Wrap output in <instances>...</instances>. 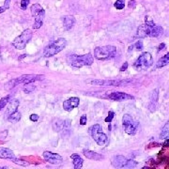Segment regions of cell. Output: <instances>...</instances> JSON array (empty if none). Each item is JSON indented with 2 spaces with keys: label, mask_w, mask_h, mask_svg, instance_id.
<instances>
[{
  "label": "cell",
  "mask_w": 169,
  "mask_h": 169,
  "mask_svg": "<svg viewBox=\"0 0 169 169\" xmlns=\"http://www.w3.org/2000/svg\"><path fill=\"white\" fill-rule=\"evenodd\" d=\"M93 61L94 59L91 54H87V55H83V56H78V55H74V54H71V55H69L67 57V62L69 63V65L77 69L82 68L84 66L92 65Z\"/></svg>",
  "instance_id": "obj_1"
},
{
  "label": "cell",
  "mask_w": 169,
  "mask_h": 169,
  "mask_svg": "<svg viewBox=\"0 0 169 169\" xmlns=\"http://www.w3.org/2000/svg\"><path fill=\"white\" fill-rule=\"evenodd\" d=\"M67 45V40L64 38H59L56 40L52 41L50 44H48L43 51V56L45 57H54L59 52H61Z\"/></svg>",
  "instance_id": "obj_2"
},
{
  "label": "cell",
  "mask_w": 169,
  "mask_h": 169,
  "mask_svg": "<svg viewBox=\"0 0 169 169\" xmlns=\"http://www.w3.org/2000/svg\"><path fill=\"white\" fill-rule=\"evenodd\" d=\"M117 53V47L113 45H106L101 47H96L94 49V57L98 60H107L114 57Z\"/></svg>",
  "instance_id": "obj_3"
},
{
  "label": "cell",
  "mask_w": 169,
  "mask_h": 169,
  "mask_svg": "<svg viewBox=\"0 0 169 169\" xmlns=\"http://www.w3.org/2000/svg\"><path fill=\"white\" fill-rule=\"evenodd\" d=\"M111 164L116 169H134L137 165V162L127 159L122 155H118L113 157Z\"/></svg>",
  "instance_id": "obj_4"
},
{
  "label": "cell",
  "mask_w": 169,
  "mask_h": 169,
  "mask_svg": "<svg viewBox=\"0 0 169 169\" xmlns=\"http://www.w3.org/2000/svg\"><path fill=\"white\" fill-rule=\"evenodd\" d=\"M153 64V58L150 53L145 52L141 56H139L134 64V68L136 71H146Z\"/></svg>",
  "instance_id": "obj_5"
},
{
  "label": "cell",
  "mask_w": 169,
  "mask_h": 169,
  "mask_svg": "<svg viewBox=\"0 0 169 169\" xmlns=\"http://www.w3.org/2000/svg\"><path fill=\"white\" fill-rule=\"evenodd\" d=\"M89 132L91 134L94 141L97 143L99 146H104L108 141L107 135L102 132V128L100 124H95L89 128Z\"/></svg>",
  "instance_id": "obj_6"
},
{
  "label": "cell",
  "mask_w": 169,
  "mask_h": 169,
  "mask_svg": "<svg viewBox=\"0 0 169 169\" xmlns=\"http://www.w3.org/2000/svg\"><path fill=\"white\" fill-rule=\"evenodd\" d=\"M33 36V33L30 29H26L20 36H18L17 38L14 39V40L11 42V44L14 48L18 50H23L25 49L26 44L30 41Z\"/></svg>",
  "instance_id": "obj_7"
},
{
  "label": "cell",
  "mask_w": 169,
  "mask_h": 169,
  "mask_svg": "<svg viewBox=\"0 0 169 169\" xmlns=\"http://www.w3.org/2000/svg\"><path fill=\"white\" fill-rule=\"evenodd\" d=\"M31 14L35 18V22L33 25L34 29H39L43 24V19L45 16V10L40 4H34L31 7Z\"/></svg>",
  "instance_id": "obj_8"
},
{
  "label": "cell",
  "mask_w": 169,
  "mask_h": 169,
  "mask_svg": "<svg viewBox=\"0 0 169 169\" xmlns=\"http://www.w3.org/2000/svg\"><path fill=\"white\" fill-rule=\"evenodd\" d=\"M132 82L130 79L125 80H100V79H93L87 80V83L90 84H96V86H102V87H122L127 86Z\"/></svg>",
  "instance_id": "obj_9"
},
{
  "label": "cell",
  "mask_w": 169,
  "mask_h": 169,
  "mask_svg": "<svg viewBox=\"0 0 169 169\" xmlns=\"http://www.w3.org/2000/svg\"><path fill=\"white\" fill-rule=\"evenodd\" d=\"M122 123H123V128L126 134H128L130 135H134L136 134L139 122L134 121V118H132V116H130L129 114H126L123 116Z\"/></svg>",
  "instance_id": "obj_10"
},
{
  "label": "cell",
  "mask_w": 169,
  "mask_h": 169,
  "mask_svg": "<svg viewBox=\"0 0 169 169\" xmlns=\"http://www.w3.org/2000/svg\"><path fill=\"white\" fill-rule=\"evenodd\" d=\"M104 98L111 100V101H129V100H134V96H132L130 94H127L124 92H111L107 93L106 95L104 96Z\"/></svg>",
  "instance_id": "obj_11"
},
{
  "label": "cell",
  "mask_w": 169,
  "mask_h": 169,
  "mask_svg": "<svg viewBox=\"0 0 169 169\" xmlns=\"http://www.w3.org/2000/svg\"><path fill=\"white\" fill-rule=\"evenodd\" d=\"M44 79V75L42 74H24L17 78L18 84H29L36 81H40Z\"/></svg>",
  "instance_id": "obj_12"
},
{
  "label": "cell",
  "mask_w": 169,
  "mask_h": 169,
  "mask_svg": "<svg viewBox=\"0 0 169 169\" xmlns=\"http://www.w3.org/2000/svg\"><path fill=\"white\" fill-rule=\"evenodd\" d=\"M43 158L46 162L52 165H60L62 164L63 159L59 154L54 153L51 151H44L43 152Z\"/></svg>",
  "instance_id": "obj_13"
},
{
  "label": "cell",
  "mask_w": 169,
  "mask_h": 169,
  "mask_svg": "<svg viewBox=\"0 0 169 169\" xmlns=\"http://www.w3.org/2000/svg\"><path fill=\"white\" fill-rule=\"evenodd\" d=\"M53 129L54 131L61 132L64 131H70V121L69 120H62L57 118L53 121Z\"/></svg>",
  "instance_id": "obj_14"
},
{
  "label": "cell",
  "mask_w": 169,
  "mask_h": 169,
  "mask_svg": "<svg viewBox=\"0 0 169 169\" xmlns=\"http://www.w3.org/2000/svg\"><path fill=\"white\" fill-rule=\"evenodd\" d=\"M79 102H80L79 98L71 97V98H70L68 100H66L63 102V108H64V110L68 111V112H71V110H73L74 108L78 107V105H79Z\"/></svg>",
  "instance_id": "obj_15"
},
{
  "label": "cell",
  "mask_w": 169,
  "mask_h": 169,
  "mask_svg": "<svg viewBox=\"0 0 169 169\" xmlns=\"http://www.w3.org/2000/svg\"><path fill=\"white\" fill-rule=\"evenodd\" d=\"M158 90L154 89L153 91L150 94V97H149V104H148V110L150 112H155L156 111V108H157V104H158Z\"/></svg>",
  "instance_id": "obj_16"
},
{
  "label": "cell",
  "mask_w": 169,
  "mask_h": 169,
  "mask_svg": "<svg viewBox=\"0 0 169 169\" xmlns=\"http://www.w3.org/2000/svg\"><path fill=\"white\" fill-rule=\"evenodd\" d=\"M147 26V25H146ZM148 26V36L152 38H157L164 33V28L159 26Z\"/></svg>",
  "instance_id": "obj_17"
},
{
  "label": "cell",
  "mask_w": 169,
  "mask_h": 169,
  "mask_svg": "<svg viewBox=\"0 0 169 169\" xmlns=\"http://www.w3.org/2000/svg\"><path fill=\"white\" fill-rule=\"evenodd\" d=\"M83 154L89 160L100 161V160H102L104 158V155H101V154H100L98 152L92 151V150H89V149H84L83 150Z\"/></svg>",
  "instance_id": "obj_18"
},
{
  "label": "cell",
  "mask_w": 169,
  "mask_h": 169,
  "mask_svg": "<svg viewBox=\"0 0 169 169\" xmlns=\"http://www.w3.org/2000/svg\"><path fill=\"white\" fill-rule=\"evenodd\" d=\"M62 21H63V26L64 28L66 30H70L72 28V26H74L75 24V18L72 16V15H67V16H64L62 18Z\"/></svg>",
  "instance_id": "obj_19"
},
{
  "label": "cell",
  "mask_w": 169,
  "mask_h": 169,
  "mask_svg": "<svg viewBox=\"0 0 169 169\" xmlns=\"http://www.w3.org/2000/svg\"><path fill=\"white\" fill-rule=\"evenodd\" d=\"M0 158L1 159H9L12 160L15 158V155L13 151L7 148H0Z\"/></svg>",
  "instance_id": "obj_20"
},
{
  "label": "cell",
  "mask_w": 169,
  "mask_h": 169,
  "mask_svg": "<svg viewBox=\"0 0 169 169\" xmlns=\"http://www.w3.org/2000/svg\"><path fill=\"white\" fill-rule=\"evenodd\" d=\"M71 159L73 162L74 169H81L83 166V159L78 154H72L71 155Z\"/></svg>",
  "instance_id": "obj_21"
},
{
  "label": "cell",
  "mask_w": 169,
  "mask_h": 169,
  "mask_svg": "<svg viewBox=\"0 0 169 169\" xmlns=\"http://www.w3.org/2000/svg\"><path fill=\"white\" fill-rule=\"evenodd\" d=\"M19 104H20V101H18L17 99L11 100V101L10 102V104H9L8 109H7V115H8V116H10V114L16 112L18 106H19Z\"/></svg>",
  "instance_id": "obj_22"
},
{
  "label": "cell",
  "mask_w": 169,
  "mask_h": 169,
  "mask_svg": "<svg viewBox=\"0 0 169 169\" xmlns=\"http://www.w3.org/2000/svg\"><path fill=\"white\" fill-rule=\"evenodd\" d=\"M137 37L140 39L148 37V26L145 24L137 28Z\"/></svg>",
  "instance_id": "obj_23"
},
{
  "label": "cell",
  "mask_w": 169,
  "mask_h": 169,
  "mask_svg": "<svg viewBox=\"0 0 169 169\" xmlns=\"http://www.w3.org/2000/svg\"><path fill=\"white\" fill-rule=\"evenodd\" d=\"M169 64V54H166L165 56H164L162 58L158 60V62L156 63V67L158 69H161L165 66H167Z\"/></svg>",
  "instance_id": "obj_24"
},
{
  "label": "cell",
  "mask_w": 169,
  "mask_h": 169,
  "mask_svg": "<svg viewBox=\"0 0 169 169\" xmlns=\"http://www.w3.org/2000/svg\"><path fill=\"white\" fill-rule=\"evenodd\" d=\"M21 118H22L21 113L18 112V111H16V112H14V113H12V114L10 115V116H9V120H10V122L15 123V122L19 121V120L21 119Z\"/></svg>",
  "instance_id": "obj_25"
},
{
  "label": "cell",
  "mask_w": 169,
  "mask_h": 169,
  "mask_svg": "<svg viewBox=\"0 0 169 169\" xmlns=\"http://www.w3.org/2000/svg\"><path fill=\"white\" fill-rule=\"evenodd\" d=\"M18 81H17V78H15V79H12V80H10L9 81L7 84H5V89L6 90H11L12 88H14L15 87L18 86Z\"/></svg>",
  "instance_id": "obj_26"
},
{
  "label": "cell",
  "mask_w": 169,
  "mask_h": 169,
  "mask_svg": "<svg viewBox=\"0 0 169 169\" xmlns=\"http://www.w3.org/2000/svg\"><path fill=\"white\" fill-rule=\"evenodd\" d=\"M168 135H169V123L166 122L165 125L164 126V128L162 129L160 138H161V139H164V138H167Z\"/></svg>",
  "instance_id": "obj_27"
},
{
  "label": "cell",
  "mask_w": 169,
  "mask_h": 169,
  "mask_svg": "<svg viewBox=\"0 0 169 169\" xmlns=\"http://www.w3.org/2000/svg\"><path fill=\"white\" fill-rule=\"evenodd\" d=\"M114 7L116 8L117 10H123L125 7V1L124 0H117L114 4Z\"/></svg>",
  "instance_id": "obj_28"
},
{
  "label": "cell",
  "mask_w": 169,
  "mask_h": 169,
  "mask_svg": "<svg viewBox=\"0 0 169 169\" xmlns=\"http://www.w3.org/2000/svg\"><path fill=\"white\" fill-rule=\"evenodd\" d=\"M10 161H12L14 164L19 165H22V166H28V165H29V162H26V161H25V160H20V159L13 158L12 160H10Z\"/></svg>",
  "instance_id": "obj_29"
},
{
  "label": "cell",
  "mask_w": 169,
  "mask_h": 169,
  "mask_svg": "<svg viewBox=\"0 0 169 169\" xmlns=\"http://www.w3.org/2000/svg\"><path fill=\"white\" fill-rule=\"evenodd\" d=\"M10 96H6L5 98H2L0 100V110H2L3 108L7 105V104L10 101Z\"/></svg>",
  "instance_id": "obj_30"
},
{
  "label": "cell",
  "mask_w": 169,
  "mask_h": 169,
  "mask_svg": "<svg viewBox=\"0 0 169 169\" xmlns=\"http://www.w3.org/2000/svg\"><path fill=\"white\" fill-rule=\"evenodd\" d=\"M10 0H5L4 5L0 7V13L4 12V11H6L10 8Z\"/></svg>",
  "instance_id": "obj_31"
},
{
  "label": "cell",
  "mask_w": 169,
  "mask_h": 169,
  "mask_svg": "<svg viewBox=\"0 0 169 169\" xmlns=\"http://www.w3.org/2000/svg\"><path fill=\"white\" fill-rule=\"evenodd\" d=\"M114 117H115V113H114L113 111H109V113H108V116H107V118H105V122H107V123H110V122L112 121V120H113Z\"/></svg>",
  "instance_id": "obj_32"
},
{
  "label": "cell",
  "mask_w": 169,
  "mask_h": 169,
  "mask_svg": "<svg viewBox=\"0 0 169 169\" xmlns=\"http://www.w3.org/2000/svg\"><path fill=\"white\" fill-rule=\"evenodd\" d=\"M26 87L24 88V91H25L26 93H30V92H32L33 90H34V88H35V87L34 86H32V84H26Z\"/></svg>",
  "instance_id": "obj_33"
},
{
  "label": "cell",
  "mask_w": 169,
  "mask_h": 169,
  "mask_svg": "<svg viewBox=\"0 0 169 169\" xmlns=\"http://www.w3.org/2000/svg\"><path fill=\"white\" fill-rule=\"evenodd\" d=\"M134 47H135V49L137 51H141L143 49V42H142V40H138L136 43L134 45Z\"/></svg>",
  "instance_id": "obj_34"
},
{
  "label": "cell",
  "mask_w": 169,
  "mask_h": 169,
  "mask_svg": "<svg viewBox=\"0 0 169 169\" xmlns=\"http://www.w3.org/2000/svg\"><path fill=\"white\" fill-rule=\"evenodd\" d=\"M28 4H29V0H22V1H21V9L22 10H26Z\"/></svg>",
  "instance_id": "obj_35"
},
{
  "label": "cell",
  "mask_w": 169,
  "mask_h": 169,
  "mask_svg": "<svg viewBox=\"0 0 169 169\" xmlns=\"http://www.w3.org/2000/svg\"><path fill=\"white\" fill-rule=\"evenodd\" d=\"M87 116H86V115H83V116L81 117V118H80V124L81 125H86L87 124Z\"/></svg>",
  "instance_id": "obj_36"
},
{
  "label": "cell",
  "mask_w": 169,
  "mask_h": 169,
  "mask_svg": "<svg viewBox=\"0 0 169 169\" xmlns=\"http://www.w3.org/2000/svg\"><path fill=\"white\" fill-rule=\"evenodd\" d=\"M30 120H31V121H37V120L39 119V116H38V115H36V114H32L31 115V116H30Z\"/></svg>",
  "instance_id": "obj_37"
},
{
  "label": "cell",
  "mask_w": 169,
  "mask_h": 169,
  "mask_svg": "<svg viewBox=\"0 0 169 169\" xmlns=\"http://www.w3.org/2000/svg\"><path fill=\"white\" fill-rule=\"evenodd\" d=\"M127 69H128V63L127 62H125L123 65H122V67L120 68V71H125Z\"/></svg>",
  "instance_id": "obj_38"
},
{
  "label": "cell",
  "mask_w": 169,
  "mask_h": 169,
  "mask_svg": "<svg viewBox=\"0 0 169 169\" xmlns=\"http://www.w3.org/2000/svg\"><path fill=\"white\" fill-rule=\"evenodd\" d=\"M135 6V0H131L129 2V8H134Z\"/></svg>",
  "instance_id": "obj_39"
},
{
  "label": "cell",
  "mask_w": 169,
  "mask_h": 169,
  "mask_svg": "<svg viewBox=\"0 0 169 169\" xmlns=\"http://www.w3.org/2000/svg\"><path fill=\"white\" fill-rule=\"evenodd\" d=\"M165 43H161V44L159 45V48H158V52L161 51V50H162V49H165Z\"/></svg>",
  "instance_id": "obj_40"
},
{
  "label": "cell",
  "mask_w": 169,
  "mask_h": 169,
  "mask_svg": "<svg viewBox=\"0 0 169 169\" xmlns=\"http://www.w3.org/2000/svg\"><path fill=\"white\" fill-rule=\"evenodd\" d=\"M1 169H9L7 166H4V167H1Z\"/></svg>",
  "instance_id": "obj_41"
},
{
  "label": "cell",
  "mask_w": 169,
  "mask_h": 169,
  "mask_svg": "<svg viewBox=\"0 0 169 169\" xmlns=\"http://www.w3.org/2000/svg\"><path fill=\"white\" fill-rule=\"evenodd\" d=\"M0 169H1V167H0Z\"/></svg>",
  "instance_id": "obj_42"
}]
</instances>
